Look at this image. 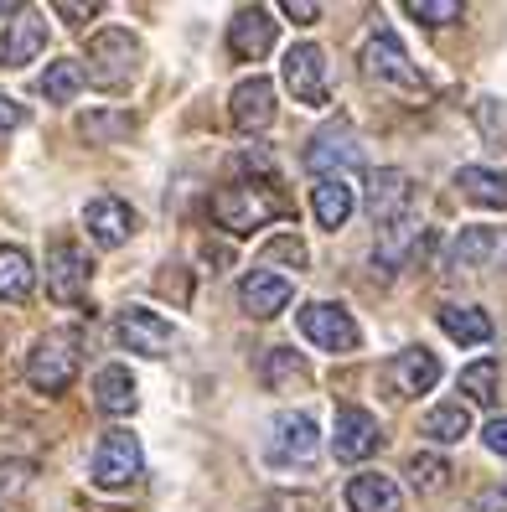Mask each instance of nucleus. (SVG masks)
I'll return each mask as SVG.
<instances>
[{"label": "nucleus", "instance_id": "f257e3e1", "mask_svg": "<svg viewBox=\"0 0 507 512\" xmlns=\"http://www.w3.org/2000/svg\"><path fill=\"white\" fill-rule=\"evenodd\" d=\"M135 73H140V42L125 26H109V32H99L88 42V73L83 78H94L99 88H125Z\"/></svg>", "mask_w": 507, "mask_h": 512}, {"label": "nucleus", "instance_id": "f03ea898", "mask_svg": "<svg viewBox=\"0 0 507 512\" xmlns=\"http://www.w3.org/2000/svg\"><path fill=\"white\" fill-rule=\"evenodd\" d=\"M73 373H78V337H68V331H47L26 357V383L37 394H63Z\"/></svg>", "mask_w": 507, "mask_h": 512}, {"label": "nucleus", "instance_id": "7ed1b4c3", "mask_svg": "<svg viewBox=\"0 0 507 512\" xmlns=\"http://www.w3.org/2000/svg\"><path fill=\"white\" fill-rule=\"evenodd\" d=\"M295 321H301V337L316 342L321 352H357V342H363L352 311L337 306V300H311V306L295 311Z\"/></svg>", "mask_w": 507, "mask_h": 512}, {"label": "nucleus", "instance_id": "20e7f679", "mask_svg": "<svg viewBox=\"0 0 507 512\" xmlns=\"http://www.w3.org/2000/svg\"><path fill=\"white\" fill-rule=\"evenodd\" d=\"M285 207H280V197H270L264 187H223L218 197H213V218L228 228V233H254L259 223H270V218H280Z\"/></svg>", "mask_w": 507, "mask_h": 512}, {"label": "nucleus", "instance_id": "39448f33", "mask_svg": "<svg viewBox=\"0 0 507 512\" xmlns=\"http://www.w3.org/2000/svg\"><path fill=\"white\" fill-rule=\"evenodd\" d=\"M145 456H140V440L130 430H109L94 450V481L104 492H119V487H130V481L140 476Z\"/></svg>", "mask_w": 507, "mask_h": 512}, {"label": "nucleus", "instance_id": "423d86ee", "mask_svg": "<svg viewBox=\"0 0 507 512\" xmlns=\"http://www.w3.org/2000/svg\"><path fill=\"white\" fill-rule=\"evenodd\" d=\"M88 275H94V264H88V254L73 244V238H57V244L47 249V295L63 300V306H73V300L88 295Z\"/></svg>", "mask_w": 507, "mask_h": 512}, {"label": "nucleus", "instance_id": "0eeeda50", "mask_svg": "<svg viewBox=\"0 0 507 512\" xmlns=\"http://www.w3.org/2000/svg\"><path fill=\"white\" fill-rule=\"evenodd\" d=\"M114 337H119V347H130L140 357H166L171 342H176V331H171V321L161 311L125 306V311H119V321H114Z\"/></svg>", "mask_w": 507, "mask_h": 512}, {"label": "nucleus", "instance_id": "6e6552de", "mask_svg": "<svg viewBox=\"0 0 507 512\" xmlns=\"http://www.w3.org/2000/svg\"><path fill=\"white\" fill-rule=\"evenodd\" d=\"M363 68H368L378 83L409 88V94H420V88H425L420 68L409 63V52H404V42H399L394 32H373V37H368V47H363Z\"/></svg>", "mask_w": 507, "mask_h": 512}, {"label": "nucleus", "instance_id": "1a4fd4ad", "mask_svg": "<svg viewBox=\"0 0 507 512\" xmlns=\"http://www.w3.org/2000/svg\"><path fill=\"white\" fill-rule=\"evenodd\" d=\"M306 166L316 171V182H321V176H342V182H347V171L363 166V145H357V135L347 125H326L306 145Z\"/></svg>", "mask_w": 507, "mask_h": 512}, {"label": "nucleus", "instance_id": "9d476101", "mask_svg": "<svg viewBox=\"0 0 507 512\" xmlns=\"http://www.w3.org/2000/svg\"><path fill=\"white\" fill-rule=\"evenodd\" d=\"M321 450V430L306 409H290L275 419V440H270V461L275 466H306Z\"/></svg>", "mask_w": 507, "mask_h": 512}, {"label": "nucleus", "instance_id": "9b49d317", "mask_svg": "<svg viewBox=\"0 0 507 512\" xmlns=\"http://www.w3.org/2000/svg\"><path fill=\"white\" fill-rule=\"evenodd\" d=\"M409 202H414V182H409V171L399 166H383L368 176V218L378 228H389L399 218H409Z\"/></svg>", "mask_w": 507, "mask_h": 512}, {"label": "nucleus", "instance_id": "f8f14e48", "mask_svg": "<svg viewBox=\"0 0 507 512\" xmlns=\"http://www.w3.org/2000/svg\"><path fill=\"white\" fill-rule=\"evenodd\" d=\"M285 88L311 109L326 104V52L316 42H301V47L285 52Z\"/></svg>", "mask_w": 507, "mask_h": 512}, {"label": "nucleus", "instance_id": "ddd939ff", "mask_svg": "<svg viewBox=\"0 0 507 512\" xmlns=\"http://www.w3.org/2000/svg\"><path fill=\"white\" fill-rule=\"evenodd\" d=\"M378 445H383L378 419H373L368 409H357V404H342V409H337V425H332V450H337V461H368Z\"/></svg>", "mask_w": 507, "mask_h": 512}, {"label": "nucleus", "instance_id": "4468645a", "mask_svg": "<svg viewBox=\"0 0 507 512\" xmlns=\"http://www.w3.org/2000/svg\"><path fill=\"white\" fill-rule=\"evenodd\" d=\"M83 228L99 249H119V244H130V233H135V213H130V202H119V197H94L83 207Z\"/></svg>", "mask_w": 507, "mask_h": 512}, {"label": "nucleus", "instance_id": "2eb2a0df", "mask_svg": "<svg viewBox=\"0 0 507 512\" xmlns=\"http://www.w3.org/2000/svg\"><path fill=\"white\" fill-rule=\"evenodd\" d=\"M228 47L233 57H244V63H259L264 52L275 47V21L264 6H244L233 21H228Z\"/></svg>", "mask_w": 507, "mask_h": 512}, {"label": "nucleus", "instance_id": "dca6fc26", "mask_svg": "<svg viewBox=\"0 0 507 512\" xmlns=\"http://www.w3.org/2000/svg\"><path fill=\"white\" fill-rule=\"evenodd\" d=\"M389 383L399 399H414V394H430V388L440 383V357L425 352V347H409V352H394L389 363Z\"/></svg>", "mask_w": 507, "mask_h": 512}, {"label": "nucleus", "instance_id": "f3484780", "mask_svg": "<svg viewBox=\"0 0 507 512\" xmlns=\"http://www.w3.org/2000/svg\"><path fill=\"white\" fill-rule=\"evenodd\" d=\"M295 285L285 275H270V269H254V275H244V285H238V306H244L249 316H280L290 306Z\"/></svg>", "mask_w": 507, "mask_h": 512}, {"label": "nucleus", "instance_id": "a211bd4d", "mask_svg": "<svg viewBox=\"0 0 507 512\" xmlns=\"http://www.w3.org/2000/svg\"><path fill=\"white\" fill-rule=\"evenodd\" d=\"M275 119V83L264 78V73H254V78H244L233 88V125L238 130H264Z\"/></svg>", "mask_w": 507, "mask_h": 512}, {"label": "nucleus", "instance_id": "6ab92c4d", "mask_svg": "<svg viewBox=\"0 0 507 512\" xmlns=\"http://www.w3.org/2000/svg\"><path fill=\"white\" fill-rule=\"evenodd\" d=\"M47 47V21L37 11H16L11 32L0 37V68H26Z\"/></svg>", "mask_w": 507, "mask_h": 512}, {"label": "nucleus", "instance_id": "aec40b11", "mask_svg": "<svg viewBox=\"0 0 507 512\" xmlns=\"http://www.w3.org/2000/svg\"><path fill=\"white\" fill-rule=\"evenodd\" d=\"M347 507H352V512H399L404 497H399V487H394V476L363 471V476L347 481Z\"/></svg>", "mask_w": 507, "mask_h": 512}, {"label": "nucleus", "instance_id": "412c9836", "mask_svg": "<svg viewBox=\"0 0 507 512\" xmlns=\"http://www.w3.org/2000/svg\"><path fill=\"white\" fill-rule=\"evenodd\" d=\"M352 207H357V192L342 182V176H321V182L311 187V213H316L321 228L337 233V228L352 218Z\"/></svg>", "mask_w": 507, "mask_h": 512}, {"label": "nucleus", "instance_id": "4be33fe9", "mask_svg": "<svg viewBox=\"0 0 507 512\" xmlns=\"http://www.w3.org/2000/svg\"><path fill=\"white\" fill-rule=\"evenodd\" d=\"M94 404H99L104 414H135V409H140V394H135L130 368H119V363L99 368V378H94Z\"/></svg>", "mask_w": 507, "mask_h": 512}, {"label": "nucleus", "instance_id": "5701e85b", "mask_svg": "<svg viewBox=\"0 0 507 512\" xmlns=\"http://www.w3.org/2000/svg\"><path fill=\"white\" fill-rule=\"evenodd\" d=\"M435 316H440V331H445V337L461 342V347L492 342V316H487V311H476V306H440Z\"/></svg>", "mask_w": 507, "mask_h": 512}, {"label": "nucleus", "instance_id": "b1692460", "mask_svg": "<svg viewBox=\"0 0 507 512\" xmlns=\"http://www.w3.org/2000/svg\"><path fill=\"white\" fill-rule=\"evenodd\" d=\"M456 187H461V197H471L476 207H507V171L461 166V171H456Z\"/></svg>", "mask_w": 507, "mask_h": 512}, {"label": "nucleus", "instance_id": "393cba45", "mask_svg": "<svg viewBox=\"0 0 507 512\" xmlns=\"http://www.w3.org/2000/svg\"><path fill=\"white\" fill-rule=\"evenodd\" d=\"M32 285H37L32 254L16 249V244H0V300H26Z\"/></svg>", "mask_w": 507, "mask_h": 512}, {"label": "nucleus", "instance_id": "a878e982", "mask_svg": "<svg viewBox=\"0 0 507 512\" xmlns=\"http://www.w3.org/2000/svg\"><path fill=\"white\" fill-rule=\"evenodd\" d=\"M414 244H420V223H414V218H399V223H389V228H378L373 259H378L383 269H399V264H409Z\"/></svg>", "mask_w": 507, "mask_h": 512}, {"label": "nucleus", "instance_id": "bb28decb", "mask_svg": "<svg viewBox=\"0 0 507 512\" xmlns=\"http://www.w3.org/2000/svg\"><path fill=\"white\" fill-rule=\"evenodd\" d=\"M497 254V228H461L456 244H451V269H482Z\"/></svg>", "mask_w": 507, "mask_h": 512}, {"label": "nucleus", "instance_id": "cd10ccee", "mask_svg": "<svg viewBox=\"0 0 507 512\" xmlns=\"http://www.w3.org/2000/svg\"><path fill=\"white\" fill-rule=\"evenodd\" d=\"M420 435H430L435 445L466 440V435H471V409H466V404H440V409H430L425 425H420Z\"/></svg>", "mask_w": 507, "mask_h": 512}, {"label": "nucleus", "instance_id": "c85d7f7f", "mask_svg": "<svg viewBox=\"0 0 507 512\" xmlns=\"http://www.w3.org/2000/svg\"><path fill=\"white\" fill-rule=\"evenodd\" d=\"M497 378H502L497 357H482V363L461 368V394H466L471 404H492V399H497Z\"/></svg>", "mask_w": 507, "mask_h": 512}, {"label": "nucleus", "instance_id": "c756f323", "mask_svg": "<svg viewBox=\"0 0 507 512\" xmlns=\"http://www.w3.org/2000/svg\"><path fill=\"white\" fill-rule=\"evenodd\" d=\"M42 94H47L52 104H73V99L83 94V68L68 63V57H63V63H52V68L42 73Z\"/></svg>", "mask_w": 507, "mask_h": 512}, {"label": "nucleus", "instance_id": "7c9ffc66", "mask_svg": "<svg viewBox=\"0 0 507 512\" xmlns=\"http://www.w3.org/2000/svg\"><path fill=\"white\" fill-rule=\"evenodd\" d=\"M409 481H414V492H440L445 481H451V461L430 456V450H425V456L409 461Z\"/></svg>", "mask_w": 507, "mask_h": 512}, {"label": "nucleus", "instance_id": "2f4dec72", "mask_svg": "<svg viewBox=\"0 0 507 512\" xmlns=\"http://www.w3.org/2000/svg\"><path fill=\"white\" fill-rule=\"evenodd\" d=\"M78 130H83L88 140H114V135H130L135 119H130V114H83Z\"/></svg>", "mask_w": 507, "mask_h": 512}, {"label": "nucleus", "instance_id": "473e14b6", "mask_svg": "<svg viewBox=\"0 0 507 512\" xmlns=\"http://www.w3.org/2000/svg\"><path fill=\"white\" fill-rule=\"evenodd\" d=\"M414 21H425V26H445V21H461V6L456 0H409L404 6Z\"/></svg>", "mask_w": 507, "mask_h": 512}, {"label": "nucleus", "instance_id": "72a5a7b5", "mask_svg": "<svg viewBox=\"0 0 507 512\" xmlns=\"http://www.w3.org/2000/svg\"><path fill=\"white\" fill-rule=\"evenodd\" d=\"M264 259H285V264H295V269H301L306 264V244H301V238H295V233H280L275 238V244H264Z\"/></svg>", "mask_w": 507, "mask_h": 512}, {"label": "nucleus", "instance_id": "f704fd0d", "mask_svg": "<svg viewBox=\"0 0 507 512\" xmlns=\"http://www.w3.org/2000/svg\"><path fill=\"white\" fill-rule=\"evenodd\" d=\"M476 119H482L487 135H502V130H507V109H502L497 99H482V104H476Z\"/></svg>", "mask_w": 507, "mask_h": 512}, {"label": "nucleus", "instance_id": "c9c22d12", "mask_svg": "<svg viewBox=\"0 0 507 512\" xmlns=\"http://www.w3.org/2000/svg\"><path fill=\"white\" fill-rule=\"evenodd\" d=\"M26 476H32V466H21V461H6L0 466V497H11L26 487Z\"/></svg>", "mask_w": 507, "mask_h": 512}, {"label": "nucleus", "instance_id": "e433bc0d", "mask_svg": "<svg viewBox=\"0 0 507 512\" xmlns=\"http://www.w3.org/2000/svg\"><path fill=\"white\" fill-rule=\"evenodd\" d=\"M290 373L301 378V357H295V352H285V347H275V352H270V378L280 383V378H290Z\"/></svg>", "mask_w": 507, "mask_h": 512}, {"label": "nucleus", "instance_id": "4c0bfd02", "mask_svg": "<svg viewBox=\"0 0 507 512\" xmlns=\"http://www.w3.org/2000/svg\"><path fill=\"white\" fill-rule=\"evenodd\" d=\"M482 440H487V450H492V456H502V461H507V419H487Z\"/></svg>", "mask_w": 507, "mask_h": 512}, {"label": "nucleus", "instance_id": "58836bf2", "mask_svg": "<svg viewBox=\"0 0 507 512\" xmlns=\"http://www.w3.org/2000/svg\"><path fill=\"white\" fill-rule=\"evenodd\" d=\"M21 125H26V109H21L16 99L0 94V135H6V130H21Z\"/></svg>", "mask_w": 507, "mask_h": 512}, {"label": "nucleus", "instance_id": "ea45409f", "mask_svg": "<svg viewBox=\"0 0 507 512\" xmlns=\"http://www.w3.org/2000/svg\"><path fill=\"white\" fill-rule=\"evenodd\" d=\"M290 21H316L321 16V6H311V0H285V6H280Z\"/></svg>", "mask_w": 507, "mask_h": 512}, {"label": "nucleus", "instance_id": "a19ab883", "mask_svg": "<svg viewBox=\"0 0 507 512\" xmlns=\"http://www.w3.org/2000/svg\"><path fill=\"white\" fill-rule=\"evenodd\" d=\"M57 16H63V21H88V16H99V6H68V0H63V6H57Z\"/></svg>", "mask_w": 507, "mask_h": 512}, {"label": "nucleus", "instance_id": "79ce46f5", "mask_svg": "<svg viewBox=\"0 0 507 512\" xmlns=\"http://www.w3.org/2000/svg\"><path fill=\"white\" fill-rule=\"evenodd\" d=\"M16 11H21V6H0V16H16Z\"/></svg>", "mask_w": 507, "mask_h": 512}]
</instances>
